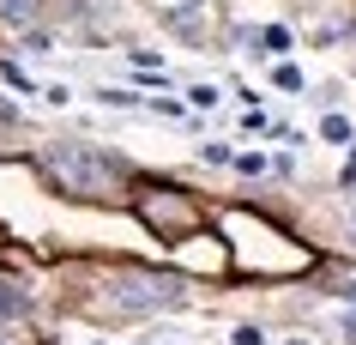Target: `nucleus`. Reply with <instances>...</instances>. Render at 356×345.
Instances as JSON below:
<instances>
[{
    "instance_id": "obj_7",
    "label": "nucleus",
    "mask_w": 356,
    "mask_h": 345,
    "mask_svg": "<svg viewBox=\"0 0 356 345\" xmlns=\"http://www.w3.org/2000/svg\"><path fill=\"white\" fill-rule=\"evenodd\" d=\"M320 134L332 139V146H350V121H344V115H326V121H320Z\"/></svg>"
},
{
    "instance_id": "obj_2",
    "label": "nucleus",
    "mask_w": 356,
    "mask_h": 345,
    "mask_svg": "<svg viewBox=\"0 0 356 345\" xmlns=\"http://www.w3.org/2000/svg\"><path fill=\"white\" fill-rule=\"evenodd\" d=\"M188 303V279H175V273H157V267H127L115 273L103 297H97V315H109V321H145V315H163V309Z\"/></svg>"
},
{
    "instance_id": "obj_1",
    "label": "nucleus",
    "mask_w": 356,
    "mask_h": 345,
    "mask_svg": "<svg viewBox=\"0 0 356 345\" xmlns=\"http://www.w3.org/2000/svg\"><path fill=\"white\" fill-rule=\"evenodd\" d=\"M37 170L42 182L60 194V200H97V206H115V200H127L133 176L127 164L103 146H85V139H49L37 152Z\"/></svg>"
},
{
    "instance_id": "obj_5",
    "label": "nucleus",
    "mask_w": 356,
    "mask_h": 345,
    "mask_svg": "<svg viewBox=\"0 0 356 345\" xmlns=\"http://www.w3.org/2000/svg\"><path fill=\"white\" fill-rule=\"evenodd\" d=\"M37 13H42V0H0V24H19L24 31Z\"/></svg>"
},
{
    "instance_id": "obj_3",
    "label": "nucleus",
    "mask_w": 356,
    "mask_h": 345,
    "mask_svg": "<svg viewBox=\"0 0 356 345\" xmlns=\"http://www.w3.org/2000/svg\"><path fill=\"white\" fill-rule=\"evenodd\" d=\"M133 212H139V224L157 236V243H188V230L206 224V206L193 200L188 188H175V182H157V176H139L127 188Z\"/></svg>"
},
{
    "instance_id": "obj_10",
    "label": "nucleus",
    "mask_w": 356,
    "mask_h": 345,
    "mask_svg": "<svg viewBox=\"0 0 356 345\" xmlns=\"http://www.w3.org/2000/svg\"><path fill=\"white\" fill-rule=\"evenodd\" d=\"M260 339H266L260 327H236V333H229V345H260Z\"/></svg>"
},
{
    "instance_id": "obj_4",
    "label": "nucleus",
    "mask_w": 356,
    "mask_h": 345,
    "mask_svg": "<svg viewBox=\"0 0 356 345\" xmlns=\"http://www.w3.org/2000/svg\"><path fill=\"white\" fill-rule=\"evenodd\" d=\"M24 309H31V297H24L13 279H0V327H6V321H19Z\"/></svg>"
},
{
    "instance_id": "obj_8",
    "label": "nucleus",
    "mask_w": 356,
    "mask_h": 345,
    "mask_svg": "<svg viewBox=\"0 0 356 345\" xmlns=\"http://www.w3.org/2000/svg\"><path fill=\"white\" fill-rule=\"evenodd\" d=\"M272 79H278L284 91H302V73H296V67H284V61H278V73H272Z\"/></svg>"
},
{
    "instance_id": "obj_11",
    "label": "nucleus",
    "mask_w": 356,
    "mask_h": 345,
    "mask_svg": "<svg viewBox=\"0 0 356 345\" xmlns=\"http://www.w3.org/2000/svg\"><path fill=\"white\" fill-rule=\"evenodd\" d=\"M350 224H356V212H350Z\"/></svg>"
},
{
    "instance_id": "obj_6",
    "label": "nucleus",
    "mask_w": 356,
    "mask_h": 345,
    "mask_svg": "<svg viewBox=\"0 0 356 345\" xmlns=\"http://www.w3.org/2000/svg\"><path fill=\"white\" fill-rule=\"evenodd\" d=\"M188 109H193V115L218 109V91H211V85H188Z\"/></svg>"
},
{
    "instance_id": "obj_9",
    "label": "nucleus",
    "mask_w": 356,
    "mask_h": 345,
    "mask_svg": "<svg viewBox=\"0 0 356 345\" xmlns=\"http://www.w3.org/2000/svg\"><path fill=\"white\" fill-rule=\"evenodd\" d=\"M200 158H206V164H236V152H229V146H218V139H211Z\"/></svg>"
}]
</instances>
